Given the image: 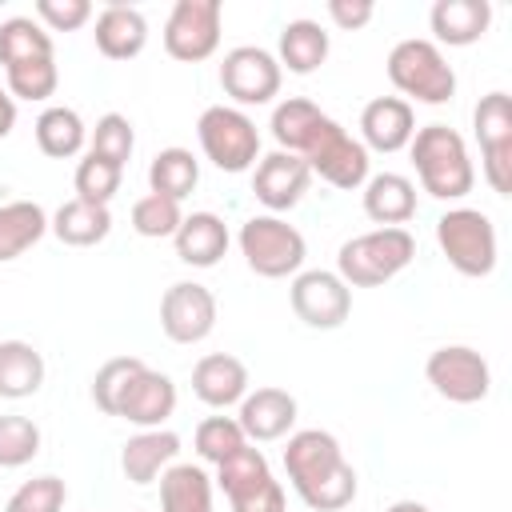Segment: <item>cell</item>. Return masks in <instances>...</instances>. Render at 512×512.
Wrapping results in <instances>:
<instances>
[{"instance_id": "obj_1", "label": "cell", "mask_w": 512, "mask_h": 512, "mask_svg": "<svg viewBox=\"0 0 512 512\" xmlns=\"http://www.w3.org/2000/svg\"><path fill=\"white\" fill-rule=\"evenodd\" d=\"M284 472L292 480V492L312 512H340L356 500V468L348 464L340 440L324 428H300L288 432L284 444Z\"/></svg>"}, {"instance_id": "obj_2", "label": "cell", "mask_w": 512, "mask_h": 512, "mask_svg": "<svg viewBox=\"0 0 512 512\" xmlns=\"http://www.w3.org/2000/svg\"><path fill=\"white\" fill-rule=\"evenodd\" d=\"M412 168L428 196L436 200H464L476 184V164L468 156V144L448 124H424L416 128L412 144Z\"/></svg>"}, {"instance_id": "obj_3", "label": "cell", "mask_w": 512, "mask_h": 512, "mask_svg": "<svg viewBox=\"0 0 512 512\" xmlns=\"http://www.w3.org/2000/svg\"><path fill=\"white\" fill-rule=\"evenodd\" d=\"M416 260V236L408 228H372L348 236L336 252V276L348 288H380Z\"/></svg>"}, {"instance_id": "obj_4", "label": "cell", "mask_w": 512, "mask_h": 512, "mask_svg": "<svg viewBox=\"0 0 512 512\" xmlns=\"http://www.w3.org/2000/svg\"><path fill=\"white\" fill-rule=\"evenodd\" d=\"M384 68H388L392 88H396L400 100H408V104L416 100V104L440 108V104H448V100L456 96V72H452V64H448L444 48H436V44L424 40V36H408V40L392 44Z\"/></svg>"}, {"instance_id": "obj_5", "label": "cell", "mask_w": 512, "mask_h": 512, "mask_svg": "<svg viewBox=\"0 0 512 512\" xmlns=\"http://www.w3.org/2000/svg\"><path fill=\"white\" fill-rule=\"evenodd\" d=\"M240 256L244 264L264 276V280H284V276H296L304 268V256H308V240L296 224H288L284 216H272V212H260V216H248L240 224Z\"/></svg>"}, {"instance_id": "obj_6", "label": "cell", "mask_w": 512, "mask_h": 512, "mask_svg": "<svg viewBox=\"0 0 512 512\" xmlns=\"http://www.w3.org/2000/svg\"><path fill=\"white\" fill-rule=\"evenodd\" d=\"M436 244L460 276L480 280V276H492L496 268V224L480 208H468V204L448 208L436 220Z\"/></svg>"}, {"instance_id": "obj_7", "label": "cell", "mask_w": 512, "mask_h": 512, "mask_svg": "<svg viewBox=\"0 0 512 512\" xmlns=\"http://www.w3.org/2000/svg\"><path fill=\"white\" fill-rule=\"evenodd\" d=\"M196 140L200 152L220 168V172H248L260 160V132L256 120L244 108L232 104H212L196 120Z\"/></svg>"}, {"instance_id": "obj_8", "label": "cell", "mask_w": 512, "mask_h": 512, "mask_svg": "<svg viewBox=\"0 0 512 512\" xmlns=\"http://www.w3.org/2000/svg\"><path fill=\"white\" fill-rule=\"evenodd\" d=\"M232 512H288L284 504V488L268 468V456L256 444H244L240 452H232L228 460L216 464V480H212Z\"/></svg>"}, {"instance_id": "obj_9", "label": "cell", "mask_w": 512, "mask_h": 512, "mask_svg": "<svg viewBox=\"0 0 512 512\" xmlns=\"http://www.w3.org/2000/svg\"><path fill=\"white\" fill-rule=\"evenodd\" d=\"M472 132L480 144V172L496 196H512V96L488 92L472 108Z\"/></svg>"}, {"instance_id": "obj_10", "label": "cell", "mask_w": 512, "mask_h": 512, "mask_svg": "<svg viewBox=\"0 0 512 512\" xmlns=\"http://www.w3.org/2000/svg\"><path fill=\"white\" fill-rule=\"evenodd\" d=\"M304 164H308V172L312 176H320L324 184H332V188H340V192H356V188H364V180L372 176L368 168H372V156H368V148L340 124V120H324V128L316 132V140L308 144V152L300 156Z\"/></svg>"}, {"instance_id": "obj_11", "label": "cell", "mask_w": 512, "mask_h": 512, "mask_svg": "<svg viewBox=\"0 0 512 512\" xmlns=\"http://www.w3.org/2000/svg\"><path fill=\"white\" fill-rule=\"evenodd\" d=\"M284 68L276 56L260 44H236L220 60V88L232 100V108H260L280 96Z\"/></svg>"}, {"instance_id": "obj_12", "label": "cell", "mask_w": 512, "mask_h": 512, "mask_svg": "<svg viewBox=\"0 0 512 512\" xmlns=\"http://www.w3.org/2000/svg\"><path fill=\"white\" fill-rule=\"evenodd\" d=\"M224 4L220 0H176L164 20V52L180 64H200L220 48Z\"/></svg>"}, {"instance_id": "obj_13", "label": "cell", "mask_w": 512, "mask_h": 512, "mask_svg": "<svg viewBox=\"0 0 512 512\" xmlns=\"http://www.w3.org/2000/svg\"><path fill=\"white\" fill-rule=\"evenodd\" d=\"M424 380L448 404H480L492 392L488 360L468 344H444L424 360Z\"/></svg>"}, {"instance_id": "obj_14", "label": "cell", "mask_w": 512, "mask_h": 512, "mask_svg": "<svg viewBox=\"0 0 512 512\" xmlns=\"http://www.w3.org/2000/svg\"><path fill=\"white\" fill-rule=\"evenodd\" d=\"M288 304L308 328L332 332L352 316V288L328 268H300L288 284Z\"/></svg>"}, {"instance_id": "obj_15", "label": "cell", "mask_w": 512, "mask_h": 512, "mask_svg": "<svg viewBox=\"0 0 512 512\" xmlns=\"http://www.w3.org/2000/svg\"><path fill=\"white\" fill-rule=\"evenodd\" d=\"M160 328L172 344H200L216 328V296L196 280H176L160 296Z\"/></svg>"}, {"instance_id": "obj_16", "label": "cell", "mask_w": 512, "mask_h": 512, "mask_svg": "<svg viewBox=\"0 0 512 512\" xmlns=\"http://www.w3.org/2000/svg\"><path fill=\"white\" fill-rule=\"evenodd\" d=\"M308 184H312L308 164H304L300 156H292V152H280V148L268 152V156H260L256 168H252V196H256L272 216L296 208V204L304 200Z\"/></svg>"}, {"instance_id": "obj_17", "label": "cell", "mask_w": 512, "mask_h": 512, "mask_svg": "<svg viewBox=\"0 0 512 512\" xmlns=\"http://www.w3.org/2000/svg\"><path fill=\"white\" fill-rule=\"evenodd\" d=\"M172 412H176V384L168 372H156L148 364L128 380V388L116 404V416L136 428H164Z\"/></svg>"}, {"instance_id": "obj_18", "label": "cell", "mask_w": 512, "mask_h": 512, "mask_svg": "<svg viewBox=\"0 0 512 512\" xmlns=\"http://www.w3.org/2000/svg\"><path fill=\"white\" fill-rule=\"evenodd\" d=\"M416 136V108L400 96H376L360 112V144L368 152H400Z\"/></svg>"}, {"instance_id": "obj_19", "label": "cell", "mask_w": 512, "mask_h": 512, "mask_svg": "<svg viewBox=\"0 0 512 512\" xmlns=\"http://www.w3.org/2000/svg\"><path fill=\"white\" fill-rule=\"evenodd\" d=\"M236 424L244 428L248 444H268V440H284L296 428V396L284 388H256L236 404Z\"/></svg>"}, {"instance_id": "obj_20", "label": "cell", "mask_w": 512, "mask_h": 512, "mask_svg": "<svg viewBox=\"0 0 512 512\" xmlns=\"http://www.w3.org/2000/svg\"><path fill=\"white\" fill-rule=\"evenodd\" d=\"M248 384H252L248 380V368L232 352H208V356H200L192 364V392L208 408H220L224 412V408L240 404L248 396Z\"/></svg>"}, {"instance_id": "obj_21", "label": "cell", "mask_w": 512, "mask_h": 512, "mask_svg": "<svg viewBox=\"0 0 512 512\" xmlns=\"http://www.w3.org/2000/svg\"><path fill=\"white\" fill-rule=\"evenodd\" d=\"M176 456H180V436L172 428H140L120 448V472L132 484H152L168 464H176Z\"/></svg>"}, {"instance_id": "obj_22", "label": "cell", "mask_w": 512, "mask_h": 512, "mask_svg": "<svg viewBox=\"0 0 512 512\" xmlns=\"http://www.w3.org/2000/svg\"><path fill=\"white\" fill-rule=\"evenodd\" d=\"M428 28H432V44H448V48H468L476 44L488 28H492V4L488 0H436L428 12Z\"/></svg>"}, {"instance_id": "obj_23", "label": "cell", "mask_w": 512, "mask_h": 512, "mask_svg": "<svg viewBox=\"0 0 512 512\" xmlns=\"http://www.w3.org/2000/svg\"><path fill=\"white\" fill-rule=\"evenodd\" d=\"M92 40H96V52L100 56H108V60H132L148 44V20L132 4H108V8L96 12Z\"/></svg>"}, {"instance_id": "obj_24", "label": "cell", "mask_w": 512, "mask_h": 512, "mask_svg": "<svg viewBox=\"0 0 512 512\" xmlns=\"http://www.w3.org/2000/svg\"><path fill=\"white\" fill-rule=\"evenodd\" d=\"M364 216L380 228H404L416 216V184L404 172H376L360 188Z\"/></svg>"}, {"instance_id": "obj_25", "label": "cell", "mask_w": 512, "mask_h": 512, "mask_svg": "<svg viewBox=\"0 0 512 512\" xmlns=\"http://www.w3.org/2000/svg\"><path fill=\"white\" fill-rule=\"evenodd\" d=\"M228 244H232L228 224L216 212H192V216H184L180 228H176V236H172V248H176V256L188 268H216L224 260Z\"/></svg>"}, {"instance_id": "obj_26", "label": "cell", "mask_w": 512, "mask_h": 512, "mask_svg": "<svg viewBox=\"0 0 512 512\" xmlns=\"http://www.w3.org/2000/svg\"><path fill=\"white\" fill-rule=\"evenodd\" d=\"M328 112H320V104H312L308 96H284L276 108H272V140L280 152H292V156H304L308 144L316 140V132L324 128Z\"/></svg>"}, {"instance_id": "obj_27", "label": "cell", "mask_w": 512, "mask_h": 512, "mask_svg": "<svg viewBox=\"0 0 512 512\" xmlns=\"http://www.w3.org/2000/svg\"><path fill=\"white\" fill-rule=\"evenodd\" d=\"M48 232L68 244V248H92L100 240H108L112 232V212L108 204H88V200H64L52 216H48Z\"/></svg>"}, {"instance_id": "obj_28", "label": "cell", "mask_w": 512, "mask_h": 512, "mask_svg": "<svg viewBox=\"0 0 512 512\" xmlns=\"http://www.w3.org/2000/svg\"><path fill=\"white\" fill-rule=\"evenodd\" d=\"M332 52V40L328 32L320 28V20H288L280 28V44H276V64L296 72V76H308L316 72Z\"/></svg>"}, {"instance_id": "obj_29", "label": "cell", "mask_w": 512, "mask_h": 512, "mask_svg": "<svg viewBox=\"0 0 512 512\" xmlns=\"http://www.w3.org/2000/svg\"><path fill=\"white\" fill-rule=\"evenodd\" d=\"M88 144V124L80 120L76 108L68 104H48L40 116H36V148L52 160H72L80 156Z\"/></svg>"}, {"instance_id": "obj_30", "label": "cell", "mask_w": 512, "mask_h": 512, "mask_svg": "<svg viewBox=\"0 0 512 512\" xmlns=\"http://www.w3.org/2000/svg\"><path fill=\"white\" fill-rule=\"evenodd\" d=\"M44 384V356L28 340H0V400L36 396Z\"/></svg>"}, {"instance_id": "obj_31", "label": "cell", "mask_w": 512, "mask_h": 512, "mask_svg": "<svg viewBox=\"0 0 512 512\" xmlns=\"http://www.w3.org/2000/svg\"><path fill=\"white\" fill-rule=\"evenodd\" d=\"M44 236H48V212L36 200H8V204H0V264L24 256Z\"/></svg>"}, {"instance_id": "obj_32", "label": "cell", "mask_w": 512, "mask_h": 512, "mask_svg": "<svg viewBox=\"0 0 512 512\" xmlns=\"http://www.w3.org/2000/svg\"><path fill=\"white\" fill-rule=\"evenodd\" d=\"M160 512H212V476L200 464H168L160 472Z\"/></svg>"}, {"instance_id": "obj_33", "label": "cell", "mask_w": 512, "mask_h": 512, "mask_svg": "<svg viewBox=\"0 0 512 512\" xmlns=\"http://www.w3.org/2000/svg\"><path fill=\"white\" fill-rule=\"evenodd\" d=\"M196 184H200V160L188 148L172 144V148H160L148 160V192L168 196V200L180 204L184 196L196 192Z\"/></svg>"}, {"instance_id": "obj_34", "label": "cell", "mask_w": 512, "mask_h": 512, "mask_svg": "<svg viewBox=\"0 0 512 512\" xmlns=\"http://www.w3.org/2000/svg\"><path fill=\"white\" fill-rule=\"evenodd\" d=\"M40 56H56L52 32L36 20V16H8L0 24V64H20V60H40Z\"/></svg>"}, {"instance_id": "obj_35", "label": "cell", "mask_w": 512, "mask_h": 512, "mask_svg": "<svg viewBox=\"0 0 512 512\" xmlns=\"http://www.w3.org/2000/svg\"><path fill=\"white\" fill-rule=\"evenodd\" d=\"M4 88L12 92V100H48L60 88V68L56 56H40V60H20L4 68Z\"/></svg>"}, {"instance_id": "obj_36", "label": "cell", "mask_w": 512, "mask_h": 512, "mask_svg": "<svg viewBox=\"0 0 512 512\" xmlns=\"http://www.w3.org/2000/svg\"><path fill=\"white\" fill-rule=\"evenodd\" d=\"M248 444V436H244V428L236 424V416H208V420H200L196 424V432H192V448H196V456L204 460V464H220V460H228L232 452H240Z\"/></svg>"}, {"instance_id": "obj_37", "label": "cell", "mask_w": 512, "mask_h": 512, "mask_svg": "<svg viewBox=\"0 0 512 512\" xmlns=\"http://www.w3.org/2000/svg\"><path fill=\"white\" fill-rule=\"evenodd\" d=\"M132 148H136V132H132V120L124 112H104L88 128V152L100 160H112L124 168L132 160Z\"/></svg>"}, {"instance_id": "obj_38", "label": "cell", "mask_w": 512, "mask_h": 512, "mask_svg": "<svg viewBox=\"0 0 512 512\" xmlns=\"http://www.w3.org/2000/svg\"><path fill=\"white\" fill-rule=\"evenodd\" d=\"M180 220H184V212L168 196L148 192V196H140L132 204V232L144 236V240H172L176 228H180Z\"/></svg>"}, {"instance_id": "obj_39", "label": "cell", "mask_w": 512, "mask_h": 512, "mask_svg": "<svg viewBox=\"0 0 512 512\" xmlns=\"http://www.w3.org/2000/svg\"><path fill=\"white\" fill-rule=\"evenodd\" d=\"M40 424L28 416H0V468H24L40 456Z\"/></svg>"}, {"instance_id": "obj_40", "label": "cell", "mask_w": 512, "mask_h": 512, "mask_svg": "<svg viewBox=\"0 0 512 512\" xmlns=\"http://www.w3.org/2000/svg\"><path fill=\"white\" fill-rule=\"evenodd\" d=\"M120 180H124V168H120V164L84 152V160L76 164V176H72V184H76V200L108 204V200L120 192Z\"/></svg>"}, {"instance_id": "obj_41", "label": "cell", "mask_w": 512, "mask_h": 512, "mask_svg": "<svg viewBox=\"0 0 512 512\" xmlns=\"http://www.w3.org/2000/svg\"><path fill=\"white\" fill-rule=\"evenodd\" d=\"M140 368H144L140 356H112V360H104V364L96 368V376H92V404H96L104 416H116V404H120L124 388H128V380H132Z\"/></svg>"}, {"instance_id": "obj_42", "label": "cell", "mask_w": 512, "mask_h": 512, "mask_svg": "<svg viewBox=\"0 0 512 512\" xmlns=\"http://www.w3.org/2000/svg\"><path fill=\"white\" fill-rule=\"evenodd\" d=\"M64 504H68V484L48 472V476L24 480V484L8 496L4 512H64Z\"/></svg>"}, {"instance_id": "obj_43", "label": "cell", "mask_w": 512, "mask_h": 512, "mask_svg": "<svg viewBox=\"0 0 512 512\" xmlns=\"http://www.w3.org/2000/svg\"><path fill=\"white\" fill-rule=\"evenodd\" d=\"M36 20L48 32H76L92 20V4L88 0H36Z\"/></svg>"}, {"instance_id": "obj_44", "label": "cell", "mask_w": 512, "mask_h": 512, "mask_svg": "<svg viewBox=\"0 0 512 512\" xmlns=\"http://www.w3.org/2000/svg\"><path fill=\"white\" fill-rule=\"evenodd\" d=\"M372 16H376V8H372L368 0H328V20H332L340 32H356V28H364Z\"/></svg>"}, {"instance_id": "obj_45", "label": "cell", "mask_w": 512, "mask_h": 512, "mask_svg": "<svg viewBox=\"0 0 512 512\" xmlns=\"http://www.w3.org/2000/svg\"><path fill=\"white\" fill-rule=\"evenodd\" d=\"M12 128H16V100H12V92H8L4 80H0V140H4Z\"/></svg>"}, {"instance_id": "obj_46", "label": "cell", "mask_w": 512, "mask_h": 512, "mask_svg": "<svg viewBox=\"0 0 512 512\" xmlns=\"http://www.w3.org/2000/svg\"><path fill=\"white\" fill-rule=\"evenodd\" d=\"M384 512H432V508L420 504V500H396V504H388Z\"/></svg>"}]
</instances>
